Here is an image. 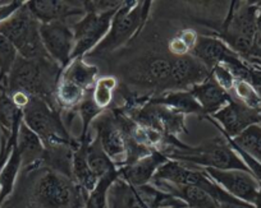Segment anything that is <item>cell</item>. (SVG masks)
<instances>
[{"instance_id":"5","label":"cell","mask_w":261,"mask_h":208,"mask_svg":"<svg viewBox=\"0 0 261 208\" xmlns=\"http://www.w3.org/2000/svg\"><path fill=\"white\" fill-rule=\"evenodd\" d=\"M23 123L41 139L44 147L67 144L77 147L79 137H74L65 125L63 111L50 106L40 99H31L22 110Z\"/></svg>"},{"instance_id":"2","label":"cell","mask_w":261,"mask_h":208,"mask_svg":"<svg viewBox=\"0 0 261 208\" xmlns=\"http://www.w3.org/2000/svg\"><path fill=\"white\" fill-rule=\"evenodd\" d=\"M62 72L63 68L50 57L24 59L18 55L7 79L6 91L23 92L31 99H40L59 109L55 102V91Z\"/></svg>"},{"instance_id":"36","label":"cell","mask_w":261,"mask_h":208,"mask_svg":"<svg viewBox=\"0 0 261 208\" xmlns=\"http://www.w3.org/2000/svg\"><path fill=\"white\" fill-rule=\"evenodd\" d=\"M218 208H255L252 204L242 202V200H236V202H224L218 203Z\"/></svg>"},{"instance_id":"13","label":"cell","mask_w":261,"mask_h":208,"mask_svg":"<svg viewBox=\"0 0 261 208\" xmlns=\"http://www.w3.org/2000/svg\"><path fill=\"white\" fill-rule=\"evenodd\" d=\"M26 6L40 23L81 18L85 14L82 0H30Z\"/></svg>"},{"instance_id":"12","label":"cell","mask_w":261,"mask_h":208,"mask_svg":"<svg viewBox=\"0 0 261 208\" xmlns=\"http://www.w3.org/2000/svg\"><path fill=\"white\" fill-rule=\"evenodd\" d=\"M204 171L232 197L253 205L260 193L261 184L251 172L217 169H204Z\"/></svg>"},{"instance_id":"38","label":"cell","mask_w":261,"mask_h":208,"mask_svg":"<svg viewBox=\"0 0 261 208\" xmlns=\"http://www.w3.org/2000/svg\"><path fill=\"white\" fill-rule=\"evenodd\" d=\"M7 3V0H0V7H3Z\"/></svg>"},{"instance_id":"39","label":"cell","mask_w":261,"mask_h":208,"mask_svg":"<svg viewBox=\"0 0 261 208\" xmlns=\"http://www.w3.org/2000/svg\"><path fill=\"white\" fill-rule=\"evenodd\" d=\"M4 91H6V88H4V87L0 84V92H4Z\"/></svg>"},{"instance_id":"16","label":"cell","mask_w":261,"mask_h":208,"mask_svg":"<svg viewBox=\"0 0 261 208\" xmlns=\"http://www.w3.org/2000/svg\"><path fill=\"white\" fill-rule=\"evenodd\" d=\"M191 55L200 60L210 72L217 65L228 64L233 59L238 57L237 52L233 51L219 37L202 36V35H199V40L196 42Z\"/></svg>"},{"instance_id":"25","label":"cell","mask_w":261,"mask_h":208,"mask_svg":"<svg viewBox=\"0 0 261 208\" xmlns=\"http://www.w3.org/2000/svg\"><path fill=\"white\" fill-rule=\"evenodd\" d=\"M86 156L90 170H91V172L97 179L117 170L115 165L113 164L112 160L105 154L101 144H100V142L97 141V138L95 135H92L91 141L87 144Z\"/></svg>"},{"instance_id":"31","label":"cell","mask_w":261,"mask_h":208,"mask_svg":"<svg viewBox=\"0 0 261 208\" xmlns=\"http://www.w3.org/2000/svg\"><path fill=\"white\" fill-rule=\"evenodd\" d=\"M18 57L16 47L0 35V84L6 88L7 79Z\"/></svg>"},{"instance_id":"32","label":"cell","mask_w":261,"mask_h":208,"mask_svg":"<svg viewBox=\"0 0 261 208\" xmlns=\"http://www.w3.org/2000/svg\"><path fill=\"white\" fill-rule=\"evenodd\" d=\"M233 92L237 96V100L246 105L247 107L255 110H261V96L257 90L253 87V84L248 83L246 81L236 79Z\"/></svg>"},{"instance_id":"18","label":"cell","mask_w":261,"mask_h":208,"mask_svg":"<svg viewBox=\"0 0 261 208\" xmlns=\"http://www.w3.org/2000/svg\"><path fill=\"white\" fill-rule=\"evenodd\" d=\"M151 184L179 199L187 208H218L217 200L199 187L172 185L162 182H152Z\"/></svg>"},{"instance_id":"37","label":"cell","mask_w":261,"mask_h":208,"mask_svg":"<svg viewBox=\"0 0 261 208\" xmlns=\"http://www.w3.org/2000/svg\"><path fill=\"white\" fill-rule=\"evenodd\" d=\"M253 207H255V208H261V189H260V193H258L257 198H256L255 203H253Z\"/></svg>"},{"instance_id":"1","label":"cell","mask_w":261,"mask_h":208,"mask_svg":"<svg viewBox=\"0 0 261 208\" xmlns=\"http://www.w3.org/2000/svg\"><path fill=\"white\" fill-rule=\"evenodd\" d=\"M85 198L73 179L40 162L22 169L2 208H85Z\"/></svg>"},{"instance_id":"35","label":"cell","mask_w":261,"mask_h":208,"mask_svg":"<svg viewBox=\"0 0 261 208\" xmlns=\"http://www.w3.org/2000/svg\"><path fill=\"white\" fill-rule=\"evenodd\" d=\"M17 142V137L6 138L3 135H0V171L6 165L7 160L9 159L12 150H13L14 144ZM0 208H2V199H0Z\"/></svg>"},{"instance_id":"22","label":"cell","mask_w":261,"mask_h":208,"mask_svg":"<svg viewBox=\"0 0 261 208\" xmlns=\"http://www.w3.org/2000/svg\"><path fill=\"white\" fill-rule=\"evenodd\" d=\"M79 147V146H77ZM77 147L67 146V144H58V146L45 147L44 159L41 164L49 169L72 177V167H73V155Z\"/></svg>"},{"instance_id":"26","label":"cell","mask_w":261,"mask_h":208,"mask_svg":"<svg viewBox=\"0 0 261 208\" xmlns=\"http://www.w3.org/2000/svg\"><path fill=\"white\" fill-rule=\"evenodd\" d=\"M119 87V81L114 76H102L95 82L94 88L91 90V97L95 105L102 111L110 109L114 99L115 91Z\"/></svg>"},{"instance_id":"28","label":"cell","mask_w":261,"mask_h":208,"mask_svg":"<svg viewBox=\"0 0 261 208\" xmlns=\"http://www.w3.org/2000/svg\"><path fill=\"white\" fill-rule=\"evenodd\" d=\"M199 40V34L192 28L180 29L179 32L168 40L167 50L168 54L173 57H179L190 55Z\"/></svg>"},{"instance_id":"27","label":"cell","mask_w":261,"mask_h":208,"mask_svg":"<svg viewBox=\"0 0 261 208\" xmlns=\"http://www.w3.org/2000/svg\"><path fill=\"white\" fill-rule=\"evenodd\" d=\"M119 177V171L109 172L100 177L94 189L85 198V208H108V194L112 185Z\"/></svg>"},{"instance_id":"14","label":"cell","mask_w":261,"mask_h":208,"mask_svg":"<svg viewBox=\"0 0 261 208\" xmlns=\"http://www.w3.org/2000/svg\"><path fill=\"white\" fill-rule=\"evenodd\" d=\"M210 74L212 72L191 54L174 57L169 91H188L193 86L209 78Z\"/></svg>"},{"instance_id":"20","label":"cell","mask_w":261,"mask_h":208,"mask_svg":"<svg viewBox=\"0 0 261 208\" xmlns=\"http://www.w3.org/2000/svg\"><path fill=\"white\" fill-rule=\"evenodd\" d=\"M60 77L79 86L84 91L90 92L99 78V68L87 63L85 57H77L63 69Z\"/></svg>"},{"instance_id":"7","label":"cell","mask_w":261,"mask_h":208,"mask_svg":"<svg viewBox=\"0 0 261 208\" xmlns=\"http://www.w3.org/2000/svg\"><path fill=\"white\" fill-rule=\"evenodd\" d=\"M173 59L164 52H149L125 67V78L134 86L152 91L154 96L165 94L169 91Z\"/></svg>"},{"instance_id":"23","label":"cell","mask_w":261,"mask_h":208,"mask_svg":"<svg viewBox=\"0 0 261 208\" xmlns=\"http://www.w3.org/2000/svg\"><path fill=\"white\" fill-rule=\"evenodd\" d=\"M22 122V110L13 104L7 91L0 92V135L6 138L17 137Z\"/></svg>"},{"instance_id":"9","label":"cell","mask_w":261,"mask_h":208,"mask_svg":"<svg viewBox=\"0 0 261 208\" xmlns=\"http://www.w3.org/2000/svg\"><path fill=\"white\" fill-rule=\"evenodd\" d=\"M117 11L107 12V13L86 12L79 21L71 23L74 35V50L72 54V60L77 57H85L96 49L97 45L109 32L110 23Z\"/></svg>"},{"instance_id":"11","label":"cell","mask_w":261,"mask_h":208,"mask_svg":"<svg viewBox=\"0 0 261 208\" xmlns=\"http://www.w3.org/2000/svg\"><path fill=\"white\" fill-rule=\"evenodd\" d=\"M223 134L236 138L247 128L261 124V110L247 107L237 99H232L222 110L213 116L206 117Z\"/></svg>"},{"instance_id":"3","label":"cell","mask_w":261,"mask_h":208,"mask_svg":"<svg viewBox=\"0 0 261 208\" xmlns=\"http://www.w3.org/2000/svg\"><path fill=\"white\" fill-rule=\"evenodd\" d=\"M162 154L173 161L202 169L243 170L251 172L223 134L196 146L180 143L178 147L167 150Z\"/></svg>"},{"instance_id":"40","label":"cell","mask_w":261,"mask_h":208,"mask_svg":"<svg viewBox=\"0 0 261 208\" xmlns=\"http://www.w3.org/2000/svg\"><path fill=\"white\" fill-rule=\"evenodd\" d=\"M260 184H261V180H260Z\"/></svg>"},{"instance_id":"10","label":"cell","mask_w":261,"mask_h":208,"mask_svg":"<svg viewBox=\"0 0 261 208\" xmlns=\"http://www.w3.org/2000/svg\"><path fill=\"white\" fill-rule=\"evenodd\" d=\"M40 36L50 59L64 69L71 63L74 50V35L71 23L68 21L41 23Z\"/></svg>"},{"instance_id":"21","label":"cell","mask_w":261,"mask_h":208,"mask_svg":"<svg viewBox=\"0 0 261 208\" xmlns=\"http://www.w3.org/2000/svg\"><path fill=\"white\" fill-rule=\"evenodd\" d=\"M149 101L155 105L169 107L183 115H197L204 119V112L190 91H169L165 94L150 96Z\"/></svg>"},{"instance_id":"19","label":"cell","mask_w":261,"mask_h":208,"mask_svg":"<svg viewBox=\"0 0 261 208\" xmlns=\"http://www.w3.org/2000/svg\"><path fill=\"white\" fill-rule=\"evenodd\" d=\"M16 147L22 159V169L42 162L45 147L41 139L22 122L17 134Z\"/></svg>"},{"instance_id":"33","label":"cell","mask_w":261,"mask_h":208,"mask_svg":"<svg viewBox=\"0 0 261 208\" xmlns=\"http://www.w3.org/2000/svg\"><path fill=\"white\" fill-rule=\"evenodd\" d=\"M86 12L92 13H107V12L117 11L123 6V0H82Z\"/></svg>"},{"instance_id":"15","label":"cell","mask_w":261,"mask_h":208,"mask_svg":"<svg viewBox=\"0 0 261 208\" xmlns=\"http://www.w3.org/2000/svg\"><path fill=\"white\" fill-rule=\"evenodd\" d=\"M168 157L159 151H152L142 159L137 160L134 164L128 166L120 167L119 179L128 183L134 187H142V185L151 184L158 170L168 161Z\"/></svg>"},{"instance_id":"24","label":"cell","mask_w":261,"mask_h":208,"mask_svg":"<svg viewBox=\"0 0 261 208\" xmlns=\"http://www.w3.org/2000/svg\"><path fill=\"white\" fill-rule=\"evenodd\" d=\"M21 171L22 159L16 144H14L13 150L9 155V159L7 160L6 165L0 171V199H2V205L8 199L9 195L13 193Z\"/></svg>"},{"instance_id":"6","label":"cell","mask_w":261,"mask_h":208,"mask_svg":"<svg viewBox=\"0 0 261 208\" xmlns=\"http://www.w3.org/2000/svg\"><path fill=\"white\" fill-rule=\"evenodd\" d=\"M40 23L34 14L23 6L7 21L0 23V35L6 37L21 57L24 59H41L50 57L45 51L40 36Z\"/></svg>"},{"instance_id":"4","label":"cell","mask_w":261,"mask_h":208,"mask_svg":"<svg viewBox=\"0 0 261 208\" xmlns=\"http://www.w3.org/2000/svg\"><path fill=\"white\" fill-rule=\"evenodd\" d=\"M152 2H124L115 12L109 32L89 56H102L118 51L134 40L149 22Z\"/></svg>"},{"instance_id":"8","label":"cell","mask_w":261,"mask_h":208,"mask_svg":"<svg viewBox=\"0 0 261 208\" xmlns=\"http://www.w3.org/2000/svg\"><path fill=\"white\" fill-rule=\"evenodd\" d=\"M185 205L152 184L134 187L118 177L109 189L108 208H170Z\"/></svg>"},{"instance_id":"29","label":"cell","mask_w":261,"mask_h":208,"mask_svg":"<svg viewBox=\"0 0 261 208\" xmlns=\"http://www.w3.org/2000/svg\"><path fill=\"white\" fill-rule=\"evenodd\" d=\"M233 142L261 165V124H255L241 133Z\"/></svg>"},{"instance_id":"34","label":"cell","mask_w":261,"mask_h":208,"mask_svg":"<svg viewBox=\"0 0 261 208\" xmlns=\"http://www.w3.org/2000/svg\"><path fill=\"white\" fill-rule=\"evenodd\" d=\"M212 78L222 87L224 91L230 92L233 91L236 78L233 73L230 72L229 68L224 64H219L212 69Z\"/></svg>"},{"instance_id":"30","label":"cell","mask_w":261,"mask_h":208,"mask_svg":"<svg viewBox=\"0 0 261 208\" xmlns=\"http://www.w3.org/2000/svg\"><path fill=\"white\" fill-rule=\"evenodd\" d=\"M102 110L95 105L94 100L91 97V91L87 94V96L85 97L84 101L81 102V105L77 109V116L81 120V134L79 138H86L91 134L90 129H91V125L100 115L102 114Z\"/></svg>"},{"instance_id":"17","label":"cell","mask_w":261,"mask_h":208,"mask_svg":"<svg viewBox=\"0 0 261 208\" xmlns=\"http://www.w3.org/2000/svg\"><path fill=\"white\" fill-rule=\"evenodd\" d=\"M188 91L191 92V95L195 97L197 104L201 107L202 112H204V119L217 114L219 110H222L233 99L229 92L224 91L212 78V74H210L209 78L205 79L201 83L193 86Z\"/></svg>"}]
</instances>
